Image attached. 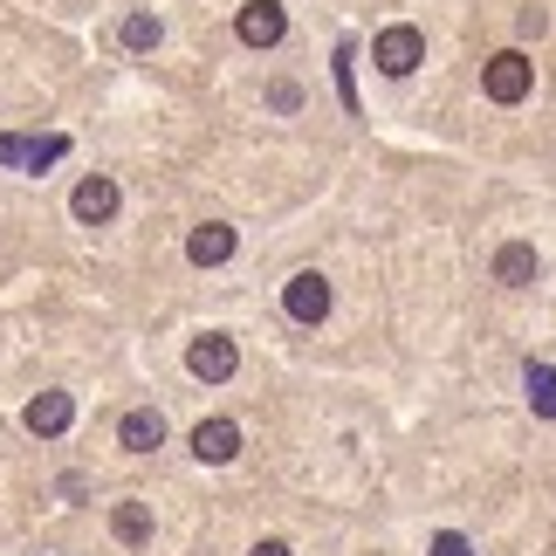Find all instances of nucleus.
I'll return each mask as SVG.
<instances>
[{"label":"nucleus","mask_w":556,"mask_h":556,"mask_svg":"<svg viewBox=\"0 0 556 556\" xmlns=\"http://www.w3.org/2000/svg\"><path fill=\"white\" fill-rule=\"evenodd\" d=\"M117 446H124V454H152V446H165V419L152 413V405L124 413V419H117Z\"/></svg>","instance_id":"9d476101"},{"label":"nucleus","mask_w":556,"mask_h":556,"mask_svg":"<svg viewBox=\"0 0 556 556\" xmlns=\"http://www.w3.org/2000/svg\"><path fill=\"white\" fill-rule=\"evenodd\" d=\"M433 556H475V549H467V536H454V529H440V536H433Z\"/></svg>","instance_id":"a211bd4d"},{"label":"nucleus","mask_w":556,"mask_h":556,"mask_svg":"<svg viewBox=\"0 0 556 556\" xmlns=\"http://www.w3.org/2000/svg\"><path fill=\"white\" fill-rule=\"evenodd\" d=\"M522 378H529V405H536V413L549 419V413H556V392H549L556 371H549V357H529V371H522Z\"/></svg>","instance_id":"4468645a"},{"label":"nucleus","mask_w":556,"mask_h":556,"mask_svg":"<svg viewBox=\"0 0 556 556\" xmlns=\"http://www.w3.org/2000/svg\"><path fill=\"white\" fill-rule=\"evenodd\" d=\"M186 371L200 378V384H227L233 371H241V344L220 330H206V337H192V351H186Z\"/></svg>","instance_id":"f03ea898"},{"label":"nucleus","mask_w":556,"mask_h":556,"mask_svg":"<svg viewBox=\"0 0 556 556\" xmlns=\"http://www.w3.org/2000/svg\"><path fill=\"white\" fill-rule=\"evenodd\" d=\"M117 206H124V192H117V179L111 173H90L76 192H70V213L83 227H103V220H117Z\"/></svg>","instance_id":"20e7f679"},{"label":"nucleus","mask_w":556,"mask_h":556,"mask_svg":"<svg viewBox=\"0 0 556 556\" xmlns=\"http://www.w3.org/2000/svg\"><path fill=\"white\" fill-rule=\"evenodd\" d=\"M192 454H200L206 467H227L233 454H241V426L233 419H200L192 426Z\"/></svg>","instance_id":"1a4fd4ad"},{"label":"nucleus","mask_w":556,"mask_h":556,"mask_svg":"<svg viewBox=\"0 0 556 556\" xmlns=\"http://www.w3.org/2000/svg\"><path fill=\"white\" fill-rule=\"evenodd\" d=\"M70 419H76V399L70 392H41V399H28V413H21V426H28L35 440L70 433Z\"/></svg>","instance_id":"6e6552de"},{"label":"nucleus","mask_w":556,"mask_h":556,"mask_svg":"<svg viewBox=\"0 0 556 556\" xmlns=\"http://www.w3.org/2000/svg\"><path fill=\"white\" fill-rule=\"evenodd\" d=\"M282 309L295 316V324H324V316H330V282H324L316 268L289 275V289H282Z\"/></svg>","instance_id":"39448f33"},{"label":"nucleus","mask_w":556,"mask_h":556,"mask_svg":"<svg viewBox=\"0 0 556 556\" xmlns=\"http://www.w3.org/2000/svg\"><path fill=\"white\" fill-rule=\"evenodd\" d=\"M233 35H241L248 49H275V41L289 35V14L275 8V0H248V8H241V21H233Z\"/></svg>","instance_id":"423d86ee"},{"label":"nucleus","mask_w":556,"mask_h":556,"mask_svg":"<svg viewBox=\"0 0 556 556\" xmlns=\"http://www.w3.org/2000/svg\"><path fill=\"white\" fill-rule=\"evenodd\" d=\"M21 152H28V138H14V131H0V165H21Z\"/></svg>","instance_id":"6ab92c4d"},{"label":"nucleus","mask_w":556,"mask_h":556,"mask_svg":"<svg viewBox=\"0 0 556 556\" xmlns=\"http://www.w3.org/2000/svg\"><path fill=\"white\" fill-rule=\"evenodd\" d=\"M233 248H241V233H233L227 220H206V227L186 233V262L192 268H220V262H233Z\"/></svg>","instance_id":"0eeeda50"},{"label":"nucleus","mask_w":556,"mask_h":556,"mask_svg":"<svg viewBox=\"0 0 556 556\" xmlns=\"http://www.w3.org/2000/svg\"><path fill=\"white\" fill-rule=\"evenodd\" d=\"M159 14L152 8H138V14H124V49H131V55H144V49H159Z\"/></svg>","instance_id":"ddd939ff"},{"label":"nucleus","mask_w":556,"mask_h":556,"mask_svg":"<svg viewBox=\"0 0 556 556\" xmlns=\"http://www.w3.org/2000/svg\"><path fill=\"white\" fill-rule=\"evenodd\" d=\"M111 536L131 543V549L152 543V502H117V508H111Z\"/></svg>","instance_id":"f8f14e48"},{"label":"nucleus","mask_w":556,"mask_h":556,"mask_svg":"<svg viewBox=\"0 0 556 556\" xmlns=\"http://www.w3.org/2000/svg\"><path fill=\"white\" fill-rule=\"evenodd\" d=\"M371 62H378L384 76H413L419 62H426V35H419V28H405V21H399V28H384V35L371 41Z\"/></svg>","instance_id":"7ed1b4c3"},{"label":"nucleus","mask_w":556,"mask_h":556,"mask_svg":"<svg viewBox=\"0 0 556 556\" xmlns=\"http://www.w3.org/2000/svg\"><path fill=\"white\" fill-rule=\"evenodd\" d=\"M337 90H344V103L357 111V90H351V41H344V49H337Z\"/></svg>","instance_id":"f3484780"},{"label":"nucleus","mask_w":556,"mask_h":556,"mask_svg":"<svg viewBox=\"0 0 556 556\" xmlns=\"http://www.w3.org/2000/svg\"><path fill=\"white\" fill-rule=\"evenodd\" d=\"M268 103H275V111H303V90L282 76V83H268Z\"/></svg>","instance_id":"dca6fc26"},{"label":"nucleus","mask_w":556,"mask_h":556,"mask_svg":"<svg viewBox=\"0 0 556 556\" xmlns=\"http://www.w3.org/2000/svg\"><path fill=\"white\" fill-rule=\"evenodd\" d=\"M62 152H70V138H28V152H21V165H28V173H41V165H55Z\"/></svg>","instance_id":"2eb2a0df"},{"label":"nucleus","mask_w":556,"mask_h":556,"mask_svg":"<svg viewBox=\"0 0 556 556\" xmlns=\"http://www.w3.org/2000/svg\"><path fill=\"white\" fill-rule=\"evenodd\" d=\"M481 90L495 97V103H522L529 90H536V62H529L522 49H502V55H488V70H481Z\"/></svg>","instance_id":"f257e3e1"},{"label":"nucleus","mask_w":556,"mask_h":556,"mask_svg":"<svg viewBox=\"0 0 556 556\" xmlns=\"http://www.w3.org/2000/svg\"><path fill=\"white\" fill-rule=\"evenodd\" d=\"M543 275V262H536V248H522V241H508L502 254H495V282H508V289H529Z\"/></svg>","instance_id":"9b49d317"},{"label":"nucleus","mask_w":556,"mask_h":556,"mask_svg":"<svg viewBox=\"0 0 556 556\" xmlns=\"http://www.w3.org/2000/svg\"><path fill=\"white\" fill-rule=\"evenodd\" d=\"M248 556H289V543H282V536H268V543H254Z\"/></svg>","instance_id":"aec40b11"}]
</instances>
